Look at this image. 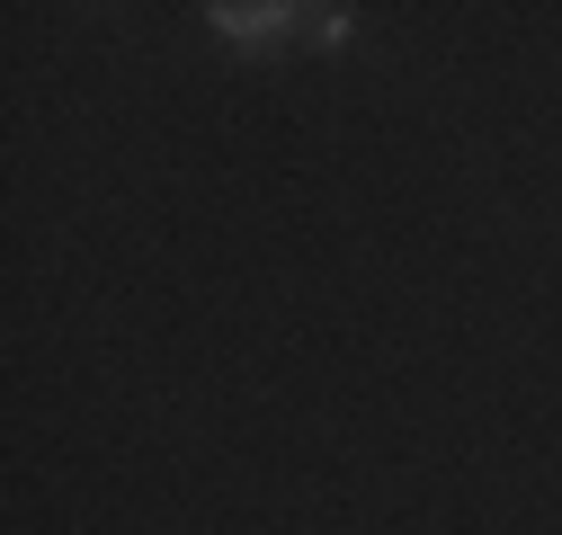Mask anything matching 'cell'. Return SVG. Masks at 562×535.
<instances>
[{
    "label": "cell",
    "instance_id": "cell-1",
    "mask_svg": "<svg viewBox=\"0 0 562 535\" xmlns=\"http://www.w3.org/2000/svg\"><path fill=\"white\" fill-rule=\"evenodd\" d=\"M295 19L304 10H286V0H215V10H205V27H215L224 45H277Z\"/></svg>",
    "mask_w": 562,
    "mask_h": 535
},
{
    "label": "cell",
    "instance_id": "cell-2",
    "mask_svg": "<svg viewBox=\"0 0 562 535\" xmlns=\"http://www.w3.org/2000/svg\"><path fill=\"white\" fill-rule=\"evenodd\" d=\"M304 19H313L322 45H348V36H358V19H348V10H304Z\"/></svg>",
    "mask_w": 562,
    "mask_h": 535
}]
</instances>
